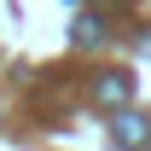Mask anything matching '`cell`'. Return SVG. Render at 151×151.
<instances>
[{
    "instance_id": "6da1fadb",
    "label": "cell",
    "mask_w": 151,
    "mask_h": 151,
    "mask_svg": "<svg viewBox=\"0 0 151 151\" xmlns=\"http://www.w3.org/2000/svg\"><path fill=\"white\" fill-rule=\"evenodd\" d=\"M128 93H134V76H122V70H111V76L93 81V105H105V111H122Z\"/></svg>"
},
{
    "instance_id": "3957f363",
    "label": "cell",
    "mask_w": 151,
    "mask_h": 151,
    "mask_svg": "<svg viewBox=\"0 0 151 151\" xmlns=\"http://www.w3.org/2000/svg\"><path fill=\"white\" fill-rule=\"evenodd\" d=\"M76 47H105V23H99V18H81V23H76Z\"/></svg>"
},
{
    "instance_id": "7a4b0ae2",
    "label": "cell",
    "mask_w": 151,
    "mask_h": 151,
    "mask_svg": "<svg viewBox=\"0 0 151 151\" xmlns=\"http://www.w3.org/2000/svg\"><path fill=\"white\" fill-rule=\"evenodd\" d=\"M111 134H116V145H122V151H139V145H151V128H145V116H139V111H116Z\"/></svg>"
}]
</instances>
